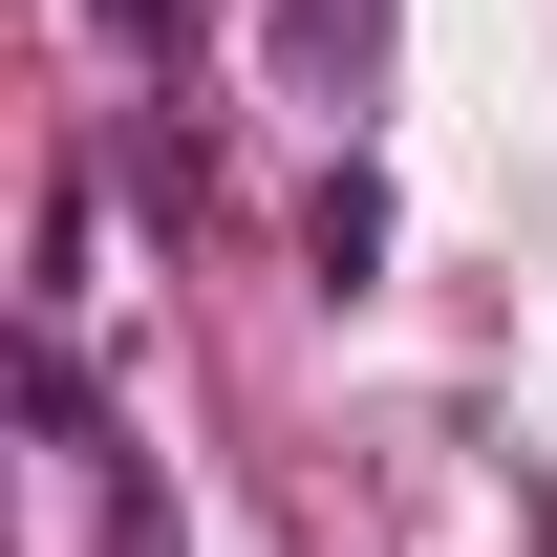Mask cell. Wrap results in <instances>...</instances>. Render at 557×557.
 Instances as JSON below:
<instances>
[{
    "label": "cell",
    "mask_w": 557,
    "mask_h": 557,
    "mask_svg": "<svg viewBox=\"0 0 557 557\" xmlns=\"http://www.w3.org/2000/svg\"><path fill=\"white\" fill-rule=\"evenodd\" d=\"M536 557H557V515H536Z\"/></svg>",
    "instance_id": "7a4b0ae2"
},
{
    "label": "cell",
    "mask_w": 557,
    "mask_h": 557,
    "mask_svg": "<svg viewBox=\"0 0 557 557\" xmlns=\"http://www.w3.org/2000/svg\"><path fill=\"white\" fill-rule=\"evenodd\" d=\"M108 22H129V44H172V22H194V0H108Z\"/></svg>",
    "instance_id": "6da1fadb"
}]
</instances>
